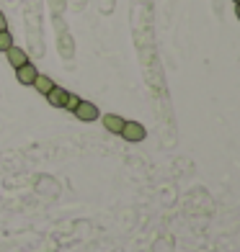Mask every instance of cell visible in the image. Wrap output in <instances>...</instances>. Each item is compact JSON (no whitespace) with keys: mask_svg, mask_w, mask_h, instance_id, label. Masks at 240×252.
Wrapping results in <instances>:
<instances>
[{"mask_svg":"<svg viewBox=\"0 0 240 252\" xmlns=\"http://www.w3.org/2000/svg\"><path fill=\"white\" fill-rule=\"evenodd\" d=\"M80 100H83L80 95H75V93H67V98H65V103H62V108L73 113V111L78 108V103H80Z\"/></svg>","mask_w":240,"mask_h":252,"instance_id":"9","label":"cell"},{"mask_svg":"<svg viewBox=\"0 0 240 252\" xmlns=\"http://www.w3.org/2000/svg\"><path fill=\"white\" fill-rule=\"evenodd\" d=\"M44 98H47L49 106H54V108H62V103H65V98H67V90H65V88H60V85H54V88H52V90H49V93L44 95Z\"/></svg>","mask_w":240,"mask_h":252,"instance_id":"6","label":"cell"},{"mask_svg":"<svg viewBox=\"0 0 240 252\" xmlns=\"http://www.w3.org/2000/svg\"><path fill=\"white\" fill-rule=\"evenodd\" d=\"M31 88H37V93H39V95H47L49 90L54 88V80H52L49 75H41V72H39V75H37V80H34V85H31Z\"/></svg>","mask_w":240,"mask_h":252,"instance_id":"7","label":"cell"},{"mask_svg":"<svg viewBox=\"0 0 240 252\" xmlns=\"http://www.w3.org/2000/svg\"><path fill=\"white\" fill-rule=\"evenodd\" d=\"M37 75H39V70H37V67H34L31 62H26L24 67H18V70H16V80H18L21 85H34Z\"/></svg>","mask_w":240,"mask_h":252,"instance_id":"4","label":"cell"},{"mask_svg":"<svg viewBox=\"0 0 240 252\" xmlns=\"http://www.w3.org/2000/svg\"><path fill=\"white\" fill-rule=\"evenodd\" d=\"M235 16H238V21H240V3H235Z\"/></svg>","mask_w":240,"mask_h":252,"instance_id":"11","label":"cell"},{"mask_svg":"<svg viewBox=\"0 0 240 252\" xmlns=\"http://www.w3.org/2000/svg\"><path fill=\"white\" fill-rule=\"evenodd\" d=\"M10 47H13V33H10V31L5 29V31H0V52L5 54Z\"/></svg>","mask_w":240,"mask_h":252,"instance_id":"8","label":"cell"},{"mask_svg":"<svg viewBox=\"0 0 240 252\" xmlns=\"http://www.w3.org/2000/svg\"><path fill=\"white\" fill-rule=\"evenodd\" d=\"M233 3H240V0H233Z\"/></svg>","mask_w":240,"mask_h":252,"instance_id":"12","label":"cell"},{"mask_svg":"<svg viewBox=\"0 0 240 252\" xmlns=\"http://www.w3.org/2000/svg\"><path fill=\"white\" fill-rule=\"evenodd\" d=\"M5 29H8V18L0 13V31H5Z\"/></svg>","mask_w":240,"mask_h":252,"instance_id":"10","label":"cell"},{"mask_svg":"<svg viewBox=\"0 0 240 252\" xmlns=\"http://www.w3.org/2000/svg\"><path fill=\"white\" fill-rule=\"evenodd\" d=\"M101 121H104V129L109 134H121L124 121H127V119H121L119 113H106V116H101Z\"/></svg>","mask_w":240,"mask_h":252,"instance_id":"5","label":"cell"},{"mask_svg":"<svg viewBox=\"0 0 240 252\" xmlns=\"http://www.w3.org/2000/svg\"><path fill=\"white\" fill-rule=\"evenodd\" d=\"M5 60H8V64L13 67V70H18V67H24L29 62V57H26V49H21V47L13 44V47L5 52Z\"/></svg>","mask_w":240,"mask_h":252,"instance_id":"3","label":"cell"},{"mask_svg":"<svg viewBox=\"0 0 240 252\" xmlns=\"http://www.w3.org/2000/svg\"><path fill=\"white\" fill-rule=\"evenodd\" d=\"M73 113H75V119H78V121H85V124L101 119L98 106H96V103H90V100H80V103H78V108H75Z\"/></svg>","mask_w":240,"mask_h":252,"instance_id":"2","label":"cell"},{"mask_svg":"<svg viewBox=\"0 0 240 252\" xmlns=\"http://www.w3.org/2000/svg\"><path fill=\"white\" fill-rule=\"evenodd\" d=\"M119 136H121V139H127V142H132V144H137V142H142L147 136V129L140 121H124V129H121Z\"/></svg>","mask_w":240,"mask_h":252,"instance_id":"1","label":"cell"}]
</instances>
